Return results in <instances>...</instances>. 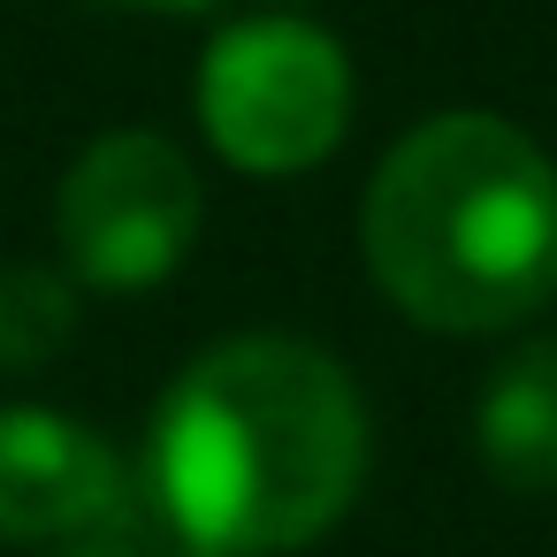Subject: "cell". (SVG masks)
Here are the masks:
<instances>
[{
    "label": "cell",
    "mask_w": 557,
    "mask_h": 557,
    "mask_svg": "<svg viewBox=\"0 0 557 557\" xmlns=\"http://www.w3.org/2000/svg\"><path fill=\"white\" fill-rule=\"evenodd\" d=\"M85 298L70 283V268L47 260H9L0 268V374H39L77 344Z\"/></svg>",
    "instance_id": "obj_7"
},
{
    "label": "cell",
    "mask_w": 557,
    "mask_h": 557,
    "mask_svg": "<svg viewBox=\"0 0 557 557\" xmlns=\"http://www.w3.org/2000/svg\"><path fill=\"white\" fill-rule=\"evenodd\" d=\"M115 443L54 405H0V542H85L123 519Z\"/></svg>",
    "instance_id": "obj_5"
},
{
    "label": "cell",
    "mask_w": 557,
    "mask_h": 557,
    "mask_svg": "<svg viewBox=\"0 0 557 557\" xmlns=\"http://www.w3.org/2000/svg\"><path fill=\"white\" fill-rule=\"evenodd\" d=\"M359 252L428 336H504L557 298V161L488 108L412 123L367 176Z\"/></svg>",
    "instance_id": "obj_2"
},
{
    "label": "cell",
    "mask_w": 557,
    "mask_h": 557,
    "mask_svg": "<svg viewBox=\"0 0 557 557\" xmlns=\"http://www.w3.org/2000/svg\"><path fill=\"white\" fill-rule=\"evenodd\" d=\"M54 557H123V549H108V542H62Z\"/></svg>",
    "instance_id": "obj_9"
},
{
    "label": "cell",
    "mask_w": 557,
    "mask_h": 557,
    "mask_svg": "<svg viewBox=\"0 0 557 557\" xmlns=\"http://www.w3.org/2000/svg\"><path fill=\"white\" fill-rule=\"evenodd\" d=\"M374 428L351 367L306 336L207 344L153 412V496L199 557H283L321 542L367 488Z\"/></svg>",
    "instance_id": "obj_1"
},
{
    "label": "cell",
    "mask_w": 557,
    "mask_h": 557,
    "mask_svg": "<svg viewBox=\"0 0 557 557\" xmlns=\"http://www.w3.org/2000/svg\"><path fill=\"white\" fill-rule=\"evenodd\" d=\"M199 222H207L199 169L161 131H100L62 169L54 191L62 268L77 290H108V298L161 290L191 260Z\"/></svg>",
    "instance_id": "obj_4"
},
{
    "label": "cell",
    "mask_w": 557,
    "mask_h": 557,
    "mask_svg": "<svg viewBox=\"0 0 557 557\" xmlns=\"http://www.w3.org/2000/svg\"><path fill=\"white\" fill-rule=\"evenodd\" d=\"M275 9H298V0H275Z\"/></svg>",
    "instance_id": "obj_10"
},
{
    "label": "cell",
    "mask_w": 557,
    "mask_h": 557,
    "mask_svg": "<svg viewBox=\"0 0 557 557\" xmlns=\"http://www.w3.org/2000/svg\"><path fill=\"white\" fill-rule=\"evenodd\" d=\"M92 9H131V16H207L214 0H92Z\"/></svg>",
    "instance_id": "obj_8"
},
{
    "label": "cell",
    "mask_w": 557,
    "mask_h": 557,
    "mask_svg": "<svg viewBox=\"0 0 557 557\" xmlns=\"http://www.w3.org/2000/svg\"><path fill=\"white\" fill-rule=\"evenodd\" d=\"M359 77L344 47L306 16L230 24L199 54V131L207 146L260 184L321 169L351 131Z\"/></svg>",
    "instance_id": "obj_3"
},
{
    "label": "cell",
    "mask_w": 557,
    "mask_h": 557,
    "mask_svg": "<svg viewBox=\"0 0 557 557\" xmlns=\"http://www.w3.org/2000/svg\"><path fill=\"white\" fill-rule=\"evenodd\" d=\"M473 450L496 488L557 496V336H527L496 359L473 405Z\"/></svg>",
    "instance_id": "obj_6"
}]
</instances>
